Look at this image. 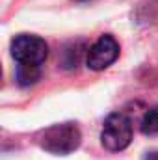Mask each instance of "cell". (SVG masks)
Instances as JSON below:
<instances>
[{
  "label": "cell",
  "instance_id": "obj_5",
  "mask_svg": "<svg viewBox=\"0 0 158 160\" xmlns=\"http://www.w3.org/2000/svg\"><path fill=\"white\" fill-rule=\"evenodd\" d=\"M41 77V67L39 65H24L21 63L17 67V84L19 86H32L36 84Z\"/></svg>",
  "mask_w": 158,
  "mask_h": 160
},
{
  "label": "cell",
  "instance_id": "obj_3",
  "mask_svg": "<svg viewBox=\"0 0 158 160\" xmlns=\"http://www.w3.org/2000/svg\"><path fill=\"white\" fill-rule=\"evenodd\" d=\"M11 56L24 65H39L48 56V45L45 39L30 34H21L11 41Z\"/></svg>",
  "mask_w": 158,
  "mask_h": 160
},
{
  "label": "cell",
  "instance_id": "obj_7",
  "mask_svg": "<svg viewBox=\"0 0 158 160\" xmlns=\"http://www.w3.org/2000/svg\"><path fill=\"white\" fill-rule=\"evenodd\" d=\"M143 160H158V151H151V153H147Z\"/></svg>",
  "mask_w": 158,
  "mask_h": 160
},
{
  "label": "cell",
  "instance_id": "obj_6",
  "mask_svg": "<svg viewBox=\"0 0 158 160\" xmlns=\"http://www.w3.org/2000/svg\"><path fill=\"white\" fill-rule=\"evenodd\" d=\"M141 132L147 134V136H153V134H158V104L155 108L147 110L143 119H141V125H140Z\"/></svg>",
  "mask_w": 158,
  "mask_h": 160
},
{
  "label": "cell",
  "instance_id": "obj_1",
  "mask_svg": "<svg viewBox=\"0 0 158 160\" xmlns=\"http://www.w3.org/2000/svg\"><path fill=\"white\" fill-rule=\"evenodd\" d=\"M80 142L82 134L77 123H58L36 134V143L52 155H69L78 149Z\"/></svg>",
  "mask_w": 158,
  "mask_h": 160
},
{
  "label": "cell",
  "instance_id": "obj_4",
  "mask_svg": "<svg viewBox=\"0 0 158 160\" xmlns=\"http://www.w3.org/2000/svg\"><path fill=\"white\" fill-rule=\"evenodd\" d=\"M119 58V43L114 36L104 34L95 41L86 54V63L93 71H102L110 67L116 60Z\"/></svg>",
  "mask_w": 158,
  "mask_h": 160
},
{
  "label": "cell",
  "instance_id": "obj_2",
  "mask_svg": "<svg viewBox=\"0 0 158 160\" xmlns=\"http://www.w3.org/2000/svg\"><path fill=\"white\" fill-rule=\"evenodd\" d=\"M132 142V121L123 112L110 114L101 130V143L108 151H123Z\"/></svg>",
  "mask_w": 158,
  "mask_h": 160
}]
</instances>
